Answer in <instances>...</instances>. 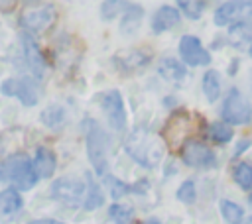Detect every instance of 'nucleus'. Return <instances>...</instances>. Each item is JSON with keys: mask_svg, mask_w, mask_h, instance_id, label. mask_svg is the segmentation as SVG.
Returning <instances> with one entry per match:
<instances>
[{"mask_svg": "<svg viewBox=\"0 0 252 224\" xmlns=\"http://www.w3.org/2000/svg\"><path fill=\"white\" fill-rule=\"evenodd\" d=\"M146 224H161V222H159L158 218H148V220H146Z\"/></svg>", "mask_w": 252, "mask_h": 224, "instance_id": "473e14b6", "label": "nucleus"}, {"mask_svg": "<svg viewBox=\"0 0 252 224\" xmlns=\"http://www.w3.org/2000/svg\"><path fill=\"white\" fill-rule=\"evenodd\" d=\"M22 49H24V59L28 69L33 73V77H41L45 73V57L37 45V41L30 33H22Z\"/></svg>", "mask_w": 252, "mask_h": 224, "instance_id": "f8f14e48", "label": "nucleus"}, {"mask_svg": "<svg viewBox=\"0 0 252 224\" xmlns=\"http://www.w3.org/2000/svg\"><path fill=\"white\" fill-rule=\"evenodd\" d=\"M191 132H193V118H191V114L187 110H175L167 118L161 136H163L167 147L175 151V149H181L185 145V141H189V134Z\"/></svg>", "mask_w": 252, "mask_h": 224, "instance_id": "20e7f679", "label": "nucleus"}, {"mask_svg": "<svg viewBox=\"0 0 252 224\" xmlns=\"http://www.w3.org/2000/svg\"><path fill=\"white\" fill-rule=\"evenodd\" d=\"M250 57H252V37H250Z\"/></svg>", "mask_w": 252, "mask_h": 224, "instance_id": "72a5a7b5", "label": "nucleus"}, {"mask_svg": "<svg viewBox=\"0 0 252 224\" xmlns=\"http://www.w3.org/2000/svg\"><path fill=\"white\" fill-rule=\"evenodd\" d=\"M232 179H234V183H236L240 189L250 191V189H252V165L246 163V161L236 163L234 169H232Z\"/></svg>", "mask_w": 252, "mask_h": 224, "instance_id": "b1692460", "label": "nucleus"}, {"mask_svg": "<svg viewBox=\"0 0 252 224\" xmlns=\"http://www.w3.org/2000/svg\"><path fill=\"white\" fill-rule=\"evenodd\" d=\"M0 181L12 183L16 191H30L37 183V175L28 155L14 153L4 161H0Z\"/></svg>", "mask_w": 252, "mask_h": 224, "instance_id": "f257e3e1", "label": "nucleus"}, {"mask_svg": "<svg viewBox=\"0 0 252 224\" xmlns=\"http://www.w3.org/2000/svg\"><path fill=\"white\" fill-rule=\"evenodd\" d=\"M57 14L53 4H43V6H35V8H28L20 14V26L32 35V33H41L45 29H49L55 22Z\"/></svg>", "mask_w": 252, "mask_h": 224, "instance_id": "0eeeda50", "label": "nucleus"}, {"mask_svg": "<svg viewBox=\"0 0 252 224\" xmlns=\"http://www.w3.org/2000/svg\"><path fill=\"white\" fill-rule=\"evenodd\" d=\"M124 4L126 2H116V0H106V2H102V6H100V16H102V20H112V18H116V14H118V8H124Z\"/></svg>", "mask_w": 252, "mask_h": 224, "instance_id": "c756f323", "label": "nucleus"}, {"mask_svg": "<svg viewBox=\"0 0 252 224\" xmlns=\"http://www.w3.org/2000/svg\"><path fill=\"white\" fill-rule=\"evenodd\" d=\"M177 24H179V10H175L173 6H161L152 18V31L163 33V31L175 28Z\"/></svg>", "mask_w": 252, "mask_h": 224, "instance_id": "2eb2a0df", "label": "nucleus"}, {"mask_svg": "<svg viewBox=\"0 0 252 224\" xmlns=\"http://www.w3.org/2000/svg\"><path fill=\"white\" fill-rule=\"evenodd\" d=\"M22 208V196L16 189H4L0 193V216H10Z\"/></svg>", "mask_w": 252, "mask_h": 224, "instance_id": "a211bd4d", "label": "nucleus"}, {"mask_svg": "<svg viewBox=\"0 0 252 224\" xmlns=\"http://www.w3.org/2000/svg\"><path fill=\"white\" fill-rule=\"evenodd\" d=\"M203 92L209 102H215L220 96V77L215 69H209L203 75Z\"/></svg>", "mask_w": 252, "mask_h": 224, "instance_id": "412c9836", "label": "nucleus"}, {"mask_svg": "<svg viewBox=\"0 0 252 224\" xmlns=\"http://www.w3.org/2000/svg\"><path fill=\"white\" fill-rule=\"evenodd\" d=\"M108 214L114 220V224H130L134 218V210L128 204H112L108 208Z\"/></svg>", "mask_w": 252, "mask_h": 224, "instance_id": "bb28decb", "label": "nucleus"}, {"mask_svg": "<svg viewBox=\"0 0 252 224\" xmlns=\"http://www.w3.org/2000/svg\"><path fill=\"white\" fill-rule=\"evenodd\" d=\"M248 145H250V140H246V141L242 140V141L236 145V149H234V157H236V155H240V153H242V149H246Z\"/></svg>", "mask_w": 252, "mask_h": 224, "instance_id": "2f4dec72", "label": "nucleus"}, {"mask_svg": "<svg viewBox=\"0 0 252 224\" xmlns=\"http://www.w3.org/2000/svg\"><path fill=\"white\" fill-rule=\"evenodd\" d=\"M114 63L122 73H134L150 63V53L144 49H126L116 53Z\"/></svg>", "mask_w": 252, "mask_h": 224, "instance_id": "ddd939ff", "label": "nucleus"}, {"mask_svg": "<svg viewBox=\"0 0 252 224\" xmlns=\"http://www.w3.org/2000/svg\"><path fill=\"white\" fill-rule=\"evenodd\" d=\"M179 55L191 67H201V65H209L211 63L209 51L203 47L201 39L195 37V35H183L179 39Z\"/></svg>", "mask_w": 252, "mask_h": 224, "instance_id": "9b49d317", "label": "nucleus"}, {"mask_svg": "<svg viewBox=\"0 0 252 224\" xmlns=\"http://www.w3.org/2000/svg\"><path fill=\"white\" fill-rule=\"evenodd\" d=\"M177 8L183 10V14L189 20H197V18H201L203 10L207 8V2H203V0H179Z\"/></svg>", "mask_w": 252, "mask_h": 224, "instance_id": "a878e982", "label": "nucleus"}, {"mask_svg": "<svg viewBox=\"0 0 252 224\" xmlns=\"http://www.w3.org/2000/svg\"><path fill=\"white\" fill-rule=\"evenodd\" d=\"M100 106H102V110L106 114V120H108L110 128H114L118 132L124 130V126H126V110H124V100H122L120 92L114 90V88L104 92L100 96Z\"/></svg>", "mask_w": 252, "mask_h": 224, "instance_id": "9d476101", "label": "nucleus"}, {"mask_svg": "<svg viewBox=\"0 0 252 224\" xmlns=\"http://www.w3.org/2000/svg\"><path fill=\"white\" fill-rule=\"evenodd\" d=\"M232 136V128L226 122H213L207 126V138L215 143H228Z\"/></svg>", "mask_w": 252, "mask_h": 224, "instance_id": "5701e85b", "label": "nucleus"}, {"mask_svg": "<svg viewBox=\"0 0 252 224\" xmlns=\"http://www.w3.org/2000/svg\"><path fill=\"white\" fill-rule=\"evenodd\" d=\"M0 92L16 96L24 106H33L39 100V86L32 77H12L0 84Z\"/></svg>", "mask_w": 252, "mask_h": 224, "instance_id": "423d86ee", "label": "nucleus"}, {"mask_svg": "<svg viewBox=\"0 0 252 224\" xmlns=\"http://www.w3.org/2000/svg\"><path fill=\"white\" fill-rule=\"evenodd\" d=\"M142 16H144V10H142V6H138V4H132V2H126L124 4V18H122V33H132L136 28H138V24H140V20H142Z\"/></svg>", "mask_w": 252, "mask_h": 224, "instance_id": "6ab92c4d", "label": "nucleus"}, {"mask_svg": "<svg viewBox=\"0 0 252 224\" xmlns=\"http://www.w3.org/2000/svg\"><path fill=\"white\" fill-rule=\"evenodd\" d=\"M39 120H41V124H43V126H47V128L55 130V128H59V126L65 122V110H63V106H61V104H49L47 108H43V110H41Z\"/></svg>", "mask_w": 252, "mask_h": 224, "instance_id": "aec40b11", "label": "nucleus"}, {"mask_svg": "<svg viewBox=\"0 0 252 224\" xmlns=\"http://www.w3.org/2000/svg\"><path fill=\"white\" fill-rule=\"evenodd\" d=\"M220 116L228 126L230 124L240 126V124H248L252 120V106L236 86H232L228 90V94L222 102V108H220Z\"/></svg>", "mask_w": 252, "mask_h": 224, "instance_id": "39448f33", "label": "nucleus"}, {"mask_svg": "<svg viewBox=\"0 0 252 224\" xmlns=\"http://www.w3.org/2000/svg\"><path fill=\"white\" fill-rule=\"evenodd\" d=\"M181 159L189 167H213L217 161L213 149L197 140L185 141V145L181 147Z\"/></svg>", "mask_w": 252, "mask_h": 224, "instance_id": "1a4fd4ad", "label": "nucleus"}, {"mask_svg": "<svg viewBox=\"0 0 252 224\" xmlns=\"http://www.w3.org/2000/svg\"><path fill=\"white\" fill-rule=\"evenodd\" d=\"M87 195H85V202H83V206L87 208V210H94V208H98V206H102V202H104V195H102V191H100V187L93 181V175L91 173H87Z\"/></svg>", "mask_w": 252, "mask_h": 224, "instance_id": "4be33fe9", "label": "nucleus"}, {"mask_svg": "<svg viewBox=\"0 0 252 224\" xmlns=\"http://www.w3.org/2000/svg\"><path fill=\"white\" fill-rule=\"evenodd\" d=\"M104 183H106V187H108L112 198H120V196H124V195L130 191V187H128L126 183H122L120 179H116V177H112V175H106V177H104Z\"/></svg>", "mask_w": 252, "mask_h": 224, "instance_id": "c85d7f7f", "label": "nucleus"}, {"mask_svg": "<svg viewBox=\"0 0 252 224\" xmlns=\"http://www.w3.org/2000/svg\"><path fill=\"white\" fill-rule=\"evenodd\" d=\"M126 151L138 163H142L146 167H154L159 161V157H161V145H159V141L152 134H146V132H140V130H136L130 136V140L126 143Z\"/></svg>", "mask_w": 252, "mask_h": 224, "instance_id": "7ed1b4c3", "label": "nucleus"}, {"mask_svg": "<svg viewBox=\"0 0 252 224\" xmlns=\"http://www.w3.org/2000/svg\"><path fill=\"white\" fill-rule=\"evenodd\" d=\"M177 198L181 200V202H185V204H193L195 202V198H197V191H195V183L189 179V181H183L181 185H179V189H177Z\"/></svg>", "mask_w": 252, "mask_h": 224, "instance_id": "cd10ccee", "label": "nucleus"}, {"mask_svg": "<svg viewBox=\"0 0 252 224\" xmlns=\"http://www.w3.org/2000/svg\"><path fill=\"white\" fill-rule=\"evenodd\" d=\"M85 189L87 185L75 177V175H65V177H59L53 187H51V195L61 200L63 204L67 206H77L81 198H85Z\"/></svg>", "mask_w": 252, "mask_h": 224, "instance_id": "6e6552de", "label": "nucleus"}, {"mask_svg": "<svg viewBox=\"0 0 252 224\" xmlns=\"http://www.w3.org/2000/svg\"><path fill=\"white\" fill-rule=\"evenodd\" d=\"M158 73H159L163 79L171 81V83H179V81H183L185 75H187L185 67H183L177 59H173V57H163V59L158 63Z\"/></svg>", "mask_w": 252, "mask_h": 224, "instance_id": "f3484780", "label": "nucleus"}, {"mask_svg": "<svg viewBox=\"0 0 252 224\" xmlns=\"http://www.w3.org/2000/svg\"><path fill=\"white\" fill-rule=\"evenodd\" d=\"M85 136H87V153L94 167V173L104 175L108 167V136L104 128L96 120H85Z\"/></svg>", "mask_w": 252, "mask_h": 224, "instance_id": "f03ea898", "label": "nucleus"}, {"mask_svg": "<svg viewBox=\"0 0 252 224\" xmlns=\"http://www.w3.org/2000/svg\"><path fill=\"white\" fill-rule=\"evenodd\" d=\"M55 165H57V161H55V155H53L51 149L39 147V149L35 151V157H33V161H32V167H33L37 179H39V177H41V179H49V177L55 173Z\"/></svg>", "mask_w": 252, "mask_h": 224, "instance_id": "dca6fc26", "label": "nucleus"}, {"mask_svg": "<svg viewBox=\"0 0 252 224\" xmlns=\"http://www.w3.org/2000/svg\"><path fill=\"white\" fill-rule=\"evenodd\" d=\"M28 224H63V222L53 220V218H41V220H32V222H28Z\"/></svg>", "mask_w": 252, "mask_h": 224, "instance_id": "7c9ffc66", "label": "nucleus"}, {"mask_svg": "<svg viewBox=\"0 0 252 224\" xmlns=\"http://www.w3.org/2000/svg\"><path fill=\"white\" fill-rule=\"evenodd\" d=\"M220 214L228 224H240L244 220V210L240 204L232 202V200H220Z\"/></svg>", "mask_w": 252, "mask_h": 224, "instance_id": "393cba45", "label": "nucleus"}, {"mask_svg": "<svg viewBox=\"0 0 252 224\" xmlns=\"http://www.w3.org/2000/svg\"><path fill=\"white\" fill-rule=\"evenodd\" d=\"M244 8H252V2H222L215 10V24L217 26L236 24L238 18L244 14Z\"/></svg>", "mask_w": 252, "mask_h": 224, "instance_id": "4468645a", "label": "nucleus"}]
</instances>
